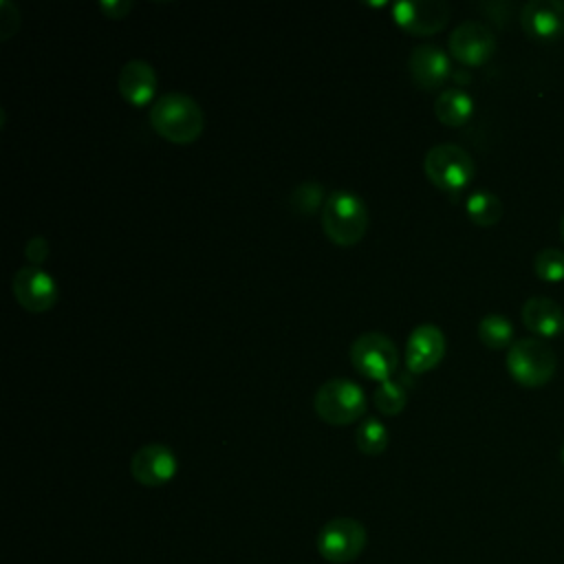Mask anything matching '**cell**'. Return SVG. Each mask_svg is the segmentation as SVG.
Wrapping results in <instances>:
<instances>
[{
  "label": "cell",
  "mask_w": 564,
  "mask_h": 564,
  "mask_svg": "<svg viewBox=\"0 0 564 564\" xmlns=\"http://www.w3.org/2000/svg\"><path fill=\"white\" fill-rule=\"evenodd\" d=\"M150 123L159 137L176 145L194 143L203 128L205 115L198 101L183 93L159 95L150 108Z\"/></svg>",
  "instance_id": "cell-1"
},
{
  "label": "cell",
  "mask_w": 564,
  "mask_h": 564,
  "mask_svg": "<svg viewBox=\"0 0 564 564\" xmlns=\"http://www.w3.org/2000/svg\"><path fill=\"white\" fill-rule=\"evenodd\" d=\"M322 229L337 247L357 245L368 229V207L364 198L348 189H337L326 196L319 212Z\"/></svg>",
  "instance_id": "cell-2"
},
{
  "label": "cell",
  "mask_w": 564,
  "mask_h": 564,
  "mask_svg": "<svg viewBox=\"0 0 564 564\" xmlns=\"http://www.w3.org/2000/svg\"><path fill=\"white\" fill-rule=\"evenodd\" d=\"M507 370L522 388H542L553 379L557 357L540 337H522L516 339L507 352Z\"/></svg>",
  "instance_id": "cell-3"
},
{
  "label": "cell",
  "mask_w": 564,
  "mask_h": 564,
  "mask_svg": "<svg viewBox=\"0 0 564 564\" xmlns=\"http://www.w3.org/2000/svg\"><path fill=\"white\" fill-rule=\"evenodd\" d=\"M366 405H368V397L364 388L344 377L324 381L313 397V408L317 416L324 423L339 425V427L361 419L366 412Z\"/></svg>",
  "instance_id": "cell-4"
},
{
  "label": "cell",
  "mask_w": 564,
  "mask_h": 564,
  "mask_svg": "<svg viewBox=\"0 0 564 564\" xmlns=\"http://www.w3.org/2000/svg\"><path fill=\"white\" fill-rule=\"evenodd\" d=\"M423 172L432 185L447 194L463 192L476 172L471 154L456 143L432 145L423 159Z\"/></svg>",
  "instance_id": "cell-5"
},
{
  "label": "cell",
  "mask_w": 564,
  "mask_h": 564,
  "mask_svg": "<svg viewBox=\"0 0 564 564\" xmlns=\"http://www.w3.org/2000/svg\"><path fill=\"white\" fill-rule=\"evenodd\" d=\"M352 368L372 381H388L399 366V350L394 341L383 333H361L350 344Z\"/></svg>",
  "instance_id": "cell-6"
},
{
  "label": "cell",
  "mask_w": 564,
  "mask_h": 564,
  "mask_svg": "<svg viewBox=\"0 0 564 564\" xmlns=\"http://www.w3.org/2000/svg\"><path fill=\"white\" fill-rule=\"evenodd\" d=\"M315 546L326 562H333V564L352 562L361 555L366 546V529L359 520L333 518L319 529Z\"/></svg>",
  "instance_id": "cell-7"
},
{
  "label": "cell",
  "mask_w": 564,
  "mask_h": 564,
  "mask_svg": "<svg viewBox=\"0 0 564 564\" xmlns=\"http://www.w3.org/2000/svg\"><path fill=\"white\" fill-rule=\"evenodd\" d=\"M11 293L15 302L29 313H44L57 302V282L42 267H20L11 278Z\"/></svg>",
  "instance_id": "cell-8"
},
{
  "label": "cell",
  "mask_w": 564,
  "mask_h": 564,
  "mask_svg": "<svg viewBox=\"0 0 564 564\" xmlns=\"http://www.w3.org/2000/svg\"><path fill=\"white\" fill-rule=\"evenodd\" d=\"M394 22L412 35H434L449 20L445 0H401L392 4Z\"/></svg>",
  "instance_id": "cell-9"
},
{
  "label": "cell",
  "mask_w": 564,
  "mask_h": 564,
  "mask_svg": "<svg viewBox=\"0 0 564 564\" xmlns=\"http://www.w3.org/2000/svg\"><path fill=\"white\" fill-rule=\"evenodd\" d=\"M447 44L454 59L465 66H480L494 55L496 35L487 24L478 20H465L452 31Z\"/></svg>",
  "instance_id": "cell-10"
},
{
  "label": "cell",
  "mask_w": 564,
  "mask_h": 564,
  "mask_svg": "<svg viewBox=\"0 0 564 564\" xmlns=\"http://www.w3.org/2000/svg\"><path fill=\"white\" fill-rule=\"evenodd\" d=\"M132 478L145 487H161L170 482L178 471L176 454L163 443H148L132 454Z\"/></svg>",
  "instance_id": "cell-11"
},
{
  "label": "cell",
  "mask_w": 564,
  "mask_h": 564,
  "mask_svg": "<svg viewBox=\"0 0 564 564\" xmlns=\"http://www.w3.org/2000/svg\"><path fill=\"white\" fill-rule=\"evenodd\" d=\"M445 335L434 324H419L405 341V368L412 375L430 372L445 357Z\"/></svg>",
  "instance_id": "cell-12"
},
{
  "label": "cell",
  "mask_w": 564,
  "mask_h": 564,
  "mask_svg": "<svg viewBox=\"0 0 564 564\" xmlns=\"http://www.w3.org/2000/svg\"><path fill=\"white\" fill-rule=\"evenodd\" d=\"M520 24L527 37L538 42H555L564 35V2L531 0L522 7Z\"/></svg>",
  "instance_id": "cell-13"
},
{
  "label": "cell",
  "mask_w": 564,
  "mask_h": 564,
  "mask_svg": "<svg viewBox=\"0 0 564 564\" xmlns=\"http://www.w3.org/2000/svg\"><path fill=\"white\" fill-rule=\"evenodd\" d=\"M408 70L419 88L434 90L447 82V77L452 75V64L443 48L434 44H421L410 53Z\"/></svg>",
  "instance_id": "cell-14"
},
{
  "label": "cell",
  "mask_w": 564,
  "mask_h": 564,
  "mask_svg": "<svg viewBox=\"0 0 564 564\" xmlns=\"http://www.w3.org/2000/svg\"><path fill=\"white\" fill-rule=\"evenodd\" d=\"M156 73L154 68L143 62V59H130L128 64L121 66L119 77H117V88L119 95L132 104V106H145V104H154V95H156Z\"/></svg>",
  "instance_id": "cell-15"
},
{
  "label": "cell",
  "mask_w": 564,
  "mask_h": 564,
  "mask_svg": "<svg viewBox=\"0 0 564 564\" xmlns=\"http://www.w3.org/2000/svg\"><path fill=\"white\" fill-rule=\"evenodd\" d=\"M522 324L540 339L557 337L564 330V311L546 295H533L522 304Z\"/></svg>",
  "instance_id": "cell-16"
},
{
  "label": "cell",
  "mask_w": 564,
  "mask_h": 564,
  "mask_svg": "<svg viewBox=\"0 0 564 564\" xmlns=\"http://www.w3.org/2000/svg\"><path fill=\"white\" fill-rule=\"evenodd\" d=\"M434 115L443 126L460 128L474 115V99L463 88H445L434 101Z\"/></svg>",
  "instance_id": "cell-17"
},
{
  "label": "cell",
  "mask_w": 564,
  "mask_h": 564,
  "mask_svg": "<svg viewBox=\"0 0 564 564\" xmlns=\"http://www.w3.org/2000/svg\"><path fill=\"white\" fill-rule=\"evenodd\" d=\"M465 212L469 216V220L478 227H494L502 214H505V205L502 200L489 192V189H476L467 196L465 200Z\"/></svg>",
  "instance_id": "cell-18"
},
{
  "label": "cell",
  "mask_w": 564,
  "mask_h": 564,
  "mask_svg": "<svg viewBox=\"0 0 564 564\" xmlns=\"http://www.w3.org/2000/svg\"><path fill=\"white\" fill-rule=\"evenodd\" d=\"M478 339L491 350L511 348V344H513V324L509 322L507 315L489 313L478 322Z\"/></svg>",
  "instance_id": "cell-19"
},
{
  "label": "cell",
  "mask_w": 564,
  "mask_h": 564,
  "mask_svg": "<svg viewBox=\"0 0 564 564\" xmlns=\"http://www.w3.org/2000/svg\"><path fill=\"white\" fill-rule=\"evenodd\" d=\"M390 443L388 427L377 416H366L355 432V445L366 456H379Z\"/></svg>",
  "instance_id": "cell-20"
},
{
  "label": "cell",
  "mask_w": 564,
  "mask_h": 564,
  "mask_svg": "<svg viewBox=\"0 0 564 564\" xmlns=\"http://www.w3.org/2000/svg\"><path fill=\"white\" fill-rule=\"evenodd\" d=\"M533 273L546 282L557 284L564 280V251L555 247H546L535 253L533 258Z\"/></svg>",
  "instance_id": "cell-21"
},
{
  "label": "cell",
  "mask_w": 564,
  "mask_h": 564,
  "mask_svg": "<svg viewBox=\"0 0 564 564\" xmlns=\"http://www.w3.org/2000/svg\"><path fill=\"white\" fill-rule=\"evenodd\" d=\"M372 403H375V408H377L381 414L394 416V414H399V412L405 408L408 394H405V390H403V386H401L399 381L388 379V381H383V383H379V386L375 388V392H372Z\"/></svg>",
  "instance_id": "cell-22"
},
{
  "label": "cell",
  "mask_w": 564,
  "mask_h": 564,
  "mask_svg": "<svg viewBox=\"0 0 564 564\" xmlns=\"http://www.w3.org/2000/svg\"><path fill=\"white\" fill-rule=\"evenodd\" d=\"M326 203L324 198V187L317 183V181H304L300 183L293 194H291V207L293 212L297 214H304V216H311L315 214L317 209H322Z\"/></svg>",
  "instance_id": "cell-23"
},
{
  "label": "cell",
  "mask_w": 564,
  "mask_h": 564,
  "mask_svg": "<svg viewBox=\"0 0 564 564\" xmlns=\"http://www.w3.org/2000/svg\"><path fill=\"white\" fill-rule=\"evenodd\" d=\"M48 253H51V247H48V240H46L44 236H33V238H29V242H26V247H24V256H26V260H29L31 267L44 264V260L48 258Z\"/></svg>",
  "instance_id": "cell-24"
},
{
  "label": "cell",
  "mask_w": 564,
  "mask_h": 564,
  "mask_svg": "<svg viewBox=\"0 0 564 564\" xmlns=\"http://www.w3.org/2000/svg\"><path fill=\"white\" fill-rule=\"evenodd\" d=\"M99 9H101V13H104L106 18H110V20H121V18H126V15L130 13L132 2H130V0H101V2H99Z\"/></svg>",
  "instance_id": "cell-25"
},
{
  "label": "cell",
  "mask_w": 564,
  "mask_h": 564,
  "mask_svg": "<svg viewBox=\"0 0 564 564\" xmlns=\"http://www.w3.org/2000/svg\"><path fill=\"white\" fill-rule=\"evenodd\" d=\"M560 236H562V242H564V216H562V223H560Z\"/></svg>",
  "instance_id": "cell-26"
},
{
  "label": "cell",
  "mask_w": 564,
  "mask_h": 564,
  "mask_svg": "<svg viewBox=\"0 0 564 564\" xmlns=\"http://www.w3.org/2000/svg\"><path fill=\"white\" fill-rule=\"evenodd\" d=\"M562 465H564V443H562Z\"/></svg>",
  "instance_id": "cell-27"
}]
</instances>
